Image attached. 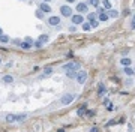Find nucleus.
<instances>
[{
    "label": "nucleus",
    "mask_w": 135,
    "mask_h": 132,
    "mask_svg": "<svg viewBox=\"0 0 135 132\" xmlns=\"http://www.w3.org/2000/svg\"><path fill=\"white\" fill-rule=\"evenodd\" d=\"M80 63H77V62H69V63H66V65H63L62 66V69L65 71V72H68V71H78L80 69Z\"/></svg>",
    "instance_id": "obj_1"
},
{
    "label": "nucleus",
    "mask_w": 135,
    "mask_h": 132,
    "mask_svg": "<svg viewBox=\"0 0 135 132\" xmlns=\"http://www.w3.org/2000/svg\"><path fill=\"white\" fill-rule=\"evenodd\" d=\"M74 99H75V95H72V93H66V95H63L62 96L60 104H63V105H69Z\"/></svg>",
    "instance_id": "obj_2"
},
{
    "label": "nucleus",
    "mask_w": 135,
    "mask_h": 132,
    "mask_svg": "<svg viewBox=\"0 0 135 132\" xmlns=\"http://www.w3.org/2000/svg\"><path fill=\"white\" fill-rule=\"evenodd\" d=\"M60 14H62V17L69 18V17H72V9L68 5H63V6H60Z\"/></svg>",
    "instance_id": "obj_3"
},
{
    "label": "nucleus",
    "mask_w": 135,
    "mask_h": 132,
    "mask_svg": "<svg viewBox=\"0 0 135 132\" xmlns=\"http://www.w3.org/2000/svg\"><path fill=\"white\" fill-rule=\"evenodd\" d=\"M86 80H87V72L86 71H78V74H77V83L78 84H84Z\"/></svg>",
    "instance_id": "obj_4"
},
{
    "label": "nucleus",
    "mask_w": 135,
    "mask_h": 132,
    "mask_svg": "<svg viewBox=\"0 0 135 132\" xmlns=\"http://www.w3.org/2000/svg\"><path fill=\"white\" fill-rule=\"evenodd\" d=\"M48 24H50V26L51 27H56V26H59V24H60V18L59 17H56V15H51V17L48 18Z\"/></svg>",
    "instance_id": "obj_5"
},
{
    "label": "nucleus",
    "mask_w": 135,
    "mask_h": 132,
    "mask_svg": "<svg viewBox=\"0 0 135 132\" xmlns=\"http://www.w3.org/2000/svg\"><path fill=\"white\" fill-rule=\"evenodd\" d=\"M71 20H72V24H83V21H84V18H83V15H81V14L72 15Z\"/></svg>",
    "instance_id": "obj_6"
},
{
    "label": "nucleus",
    "mask_w": 135,
    "mask_h": 132,
    "mask_svg": "<svg viewBox=\"0 0 135 132\" xmlns=\"http://www.w3.org/2000/svg\"><path fill=\"white\" fill-rule=\"evenodd\" d=\"M77 12H80V14L87 12V5L86 3H77Z\"/></svg>",
    "instance_id": "obj_7"
},
{
    "label": "nucleus",
    "mask_w": 135,
    "mask_h": 132,
    "mask_svg": "<svg viewBox=\"0 0 135 132\" xmlns=\"http://www.w3.org/2000/svg\"><path fill=\"white\" fill-rule=\"evenodd\" d=\"M39 9H41V11H44L45 14H48V12H51V8H50V5H48L47 2H42V3L39 5Z\"/></svg>",
    "instance_id": "obj_8"
},
{
    "label": "nucleus",
    "mask_w": 135,
    "mask_h": 132,
    "mask_svg": "<svg viewBox=\"0 0 135 132\" xmlns=\"http://www.w3.org/2000/svg\"><path fill=\"white\" fill-rule=\"evenodd\" d=\"M53 68H45L44 69V74L41 75V78H47V77H50V75H53Z\"/></svg>",
    "instance_id": "obj_9"
},
{
    "label": "nucleus",
    "mask_w": 135,
    "mask_h": 132,
    "mask_svg": "<svg viewBox=\"0 0 135 132\" xmlns=\"http://www.w3.org/2000/svg\"><path fill=\"white\" fill-rule=\"evenodd\" d=\"M5 120H6L8 123H14V122H17V114H6Z\"/></svg>",
    "instance_id": "obj_10"
},
{
    "label": "nucleus",
    "mask_w": 135,
    "mask_h": 132,
    "mask_svg": "<svg viewBox=\"0 0 135 132\" xmlns=\"http://www.w3.org/2000/svg\"><path fill=\"white\" fill-rule=\"evenodd\" d=\"M98 18H99V21H108L110 15H108L107 12H101V14H98Z\"/></svg>",
    "instance_id": "obj_11"
},
{
    "label": "nucleus",
    "mask_w": 135,
    "mask_h": 132,
    "mask_svg": "<svg viewBox=\"0 0 135 132\" xmlns=\"http://www.w3.org/2000/svg\"><path fill=\"white\" fill-rule=\"evenodd\" d=\"M86 113H87V107L86 105H83L78 108V111H77V114L80 116V117H83V116H86Z\"/></svg>",
    "instance_id": "obj_12"
},
{
    "label": "nucleus",
    "mask_w": 135,
    "mask_h": 132,
    "mask_svg": "<svg viewBox=\"0 0 135 132\" xmlns=\"http://www.w3.org/2000/svg\"><path fill=\"white\" fill-rule=\"evenodd\" d=\"M108 15H110V18H117L119 17V11H116V9H108Z\"/></svg>",
    "instance_id": "obj_13"
},
{
    "label": "nucleus",
    "mask_w": 135,
    "mask_h": 132,
    "mask_svg": "<svg viewBox=\"0 0 135 132\" xmlns=\"http://www.w3.org/2000/svg\"><path fill=\"white\" fill-rule=\"evenodd\" d=\"M20 47H21L23 50H30V48H32V42H27V41H24V42H21V44H20Z\"/></svg>",
    "instance_id": "obj_14"
},
{
    "label": "nucleus",
    "mask_w": 135,
    "mask_h": 132,
    "mask_svg": "<svg viewBox=\"0 0 135 132\" xmlns=\"http://www.w3.org/2000/svg\"><path fill=\"white\" fill-rule=\"evenodd\" d=\"M3 83H6V84H11V83H14V77H12V75H5V77H3Z\"/></svg>",
    "instance_id": "obj_15"
},
{
    "label": "nucleus",
    "mask_w": 135,
    "mask_h": 132,
    "mask_svg": "<svg viewBox=\"0 0 135 132\" xmlns=\"http://www.w3.org/2000/svg\"><path fill=\"white\" fill-rule=\"evenodd\" d=\"M123 72H125V74L128 75V77H132V75L135 74L134 71H132L131 68H129V66H125V69H123Z\"/></svg>",
    "instance_id": "obj_16"
},
{
    "label": "nucleus",
    "mask_w": 135,
    "mask_h": 132,
    "mask_svg": "<svg viewBox=\"0 0 135 132\" xmlns=\"http://www.w3.org/2000/svg\"><path fill=\"white\" fill-rule=\"evenodd\" d=\"M77 71H68L66 72V75H68V78H77Z\"/></svg>",
    "instance_id": "obj_17"
},
{
    "label": "nucleus",
    "mask_w": 135,
    "mask_h": 132,
    "mask_svg": "<svg viewBox=\"0 0 135 132\" xmlns=\"http://www.w3.org/2000/svg\"><path fill=\"white\" fill-rule=\"evenodd\" d=\"M120 63H122V66H129V65H131V59H128V57H123V59L120 60Z\"/></svg>",
    "instance_id": "obj_18"
},
{
    "label": "nucleus",
    "mask_w": 135,
    "mask_h": 132,
    "mask_svg": "<svg viewBox=\"0 0 135 132\" xmlns=\"http://www.w3.org/2000/svg\"><path fill=\"white\" fill-rule=\"evenodd\" d=\"M9 41H11V39H9L8 35H5V33H3V35L0 36V42H5V44H8Z\"/></svg>",
    "instance_id": "obj_19"
},
{
    "label": "nucleus",
    "mask_w": 135,
    "mask_h": 132,
    "mask_svg": "<svg viewBox=\"0 0 135 132\" xmlns=\"http://www.w3.org/2000/svg\"><path fill=\"white\" fill-rule=\"evenodd\" d=\"M99 3H101V0H89V5L90 6H95V8H98Z\"/></svg>",
    "instance_id": "obj_20"
},
{
    "label": "nucleus",
    "mask_w": 135,
    "mask_h": 132,
    "mask_svg": "<svg viewBox=\"0 0 135 132\" xmlns=\"http://www.w3.org/2000/svg\"><path fill=\"white\" fill-rule=\"evenodd\" d=\"M27 119V114H17V122H24Z\"/></svg>",
    "instance_id": "obj_21"
},
{
    "label": "nucleus",
    "mask_w": 135,
    "mask_h": 132,
    "mask_svg": "<svg viewBox=\"0 0 135 132\" xmlns=\"http://www.w3.org/2000/svg\"><path fill=\"white\" fill-rule=\"evenodd\" d=\"M102 5L105 9H111V2L110 0H102Z\"/></svg>",
    "instance_id": "obj_22"
},
{
    "label": "nucleus",
    "mask_w": 135,
    "mask_h": 132,
    "mask_svg": "<svg viewBox=\"0 0 135 132\" xmlns=\"http://www.w3.org/2000/svg\"><path fill=\"white\" fill-rule=\"evenodd\" d=\"M44 14H45L44 11L38 9V11H36V14H35V15H36V18H41V20H42V18H44Z\"/></svg>",
    "instance_id": "obj_23"
},
{
    "label": "nucleus",
    "mask_w": 135,
    "mask_h": 132,
    "mask_svg": "<svg viewBox=\"0 0 135 132\" xmlns=\"http://www.w3.org/2000/svg\"><path fill=\"white\" fill-rule=\"evenodd\" d=\"M104 92H105V86H104V84L101 83V84H99V87H98V93H99V96H101V95H102Z\"/></svg>",
    "instance_id": "obj_24"
},
{
    "label": "nucleus",
    "mask_w": 135,
    "mask_h": 132,
    "mask_svg": "<svg viewBox=\"0 0 135 132\" xmlns=\"http://www.w3.org/2000/svg\"><path fill=\"white\" fill-rule=\"evenodd\" d=\"M39 41L41 42H48V35H41L39 36Z\"/></svg>",
    "instance_id": "obj_25"
},
{
    "label": "nucleus",
    "mask_w": 135,
    "mask_h": 132,
    "mask_svg": "<svg viewBox=\"0 0 135 132\" xmlns=\"http://www.w3.org/2000/svg\"><path fill=\"white\" fill-rule=\"evenodd\" d=\"M90 26H92V27H98L99 26V21H98V20H92V21H90Z\"/></svg>",
    "instance_id": "obj_26"
},
{
    "label": "nucleus",
    "mask_w": 135,
    "mask_h": 132,
    "mask_svg": "<svg viewBox=\"0 0 135 132\" xmlns=\"http://www.w3.org/2000/svg\"><path fill=\"white\" fill-rule=\"evenodd\" d=\"M107 110L108 111H113V110H116V107L113 105V104H107Z\"/></svg>",
    "instance_id": "obj_27"
},
{
    "label": "nucleus",
    "mask_w": 135,
    "mask_h": 132,
    "mask_svg": "<svg viewBox=\"0 0 135 132\" xmlns=\"http://www.w3.org/2000/svg\"><path fill=\"white\" fill-rule=\"evenodd\" d=\"M90 29H92V26H90L89 23H87V24H83V30H86V32H87V30H90Z\"/></svg>",
    "instance_id": "obj_28"
},
{
    "label": "nucleus",
    "mask_w": 135,
    "mask_h": 132,
    "mask_svg": "<svg viewBox=\"0 0 135 132\" xmlns=\"http://www.w3.org/2000/svg\"><path fill=\"white\" fill-rule=\"evenodd\" d=\"M95 18H96V14H89V15H87V20H89V21L95 20Z\"/></svg>",
    "instance_id": "obj_29"
},
{
    "label": "nucleus",
    "mask_w": 135,
    "mask_h": 132,
    "mask_svg": "<svg viewBox=\"0 0 135 132\" xmlns=\"http://www.w3.org/2000/svg\"><path fill=\"white\" fill-rule=\"evenodd\" d=\"M42 44H44V42H41V41H36V42H35V47H36V48H42Z\"/></svg>",
    "instance_id": "obj_30"
},
{
    "label": "nucleus",
    "mask_w": 135,
    "mask_h": 132,
    "mask_svg": "<svg viewBox=\"0 0 135 132\" xmlns=\"http://www.w3.org/2000/svg\"><path fill=\"white\" fill-rule=\"evenodd\" d=\"M131 29H135V15L132 17V23H131Z\"/></svg>",
    "instance_id": "obj_31"
},
{
    "label": "nucleus",
    "mask_w": 135,
    "mask_h": 132,
    "mask_svg": "<svg viewBox=\"0 0 135 132\" xmlns=\"http://www.w3.org/2000/svg\"><path fill=\"white\" fill-rule=\"evenodd\" d=\"M12 44H15V45H20V44H21V41H20V39H14V41H12Z\"/></svg>",
    "instance_id": "obj_32"
},
{
    "label": "nucleus",
    "mask_w": 135,
    "mask_h": 132,
    "mask_svg": "<svg viewBox=\"0 0 135 132\" xmlns=\"http://www.w3.org/2000/svg\"><path fill=\"white\" fill-rule=\"evenodd\" d=\"M96 12H98V14H101V12H105V8H99V6H98V11H96Z\"/></svg>",
    "instance_id": "obj_33"
},
{
    "label": "nucleus",
    "mask_w": 135,
    "mask_h": 132,
    "mask_svg": "<svg viewBox=\"0 0 135 132\" xmlns=\"http://www.w3.org/2000/svg\"><path fill=\"white\" fill-rule=\"evenodd\" d=\"M125 84H126V86H132V80H128Z\"/></svg>",
    "instance_id": "obj_34"
},
{
    "label": "nucleus",
    "mask_w": 135,
    "mask_h": 132,
    "mask_svg": "<svg viewBox=\"0 0 135 132\" xmlns=\"http://www.w3.org/2000/svg\"><path fill=\"white\" fill-rule=\"evenodd\" d=\"M68 3H74V2H77V0H66Z\"/></svg>",
    "instance_id": "obj_35"
},
{
    "label": "nucleus",
    "mask_w": 135,
    "mask_h": 132,
    "mask_svg": "<svg viewBox=\"0 0 135 132\" xmlns=\"http://www.w3.org/2000/svg\"><path fill=\"white\" fill-rule=\"evenodd\" d=\"M2 35H3V32H2V29H0V36H2Z\"/></svg>",
    "instance_id": "obj_36"
},
{
    "label": "nucleus",
    "mask_w": 135,
    "mask_h": 132,
    "mask_svg": "<svg viewBox=\"0 0 135 132\" xmlns=\"http://www.w3.org/2000/svg\"><path fill=\"white\" fill-rule=\"evenodd\" d=\"M42 2H47V3H48V2H50V0H42Z\"/></svg>",
    "instance_id": "obj_37"
},
{
    "label": "nucleus",
    "mask_w": 135,
    "mask_h": 132,
    "mask_svg": "<svg viewBox=\"0 0 135 132\" xmlns=\"http://www.w3.org/2000/svg\"><path fill=\"white\" fill-rule=\"evenodd\" d=\"M134 122H135V114H134Z\"/></svg>",
    "instance_id": "obj_38"
},
{
    "label": "nucleus",
    "mask_w": 135,
    "mask_h": 132,
    "mask_svg": "<svg viewBox=\"0 0 135 132\" xmlns=\"http://www.w3.org/2000/svg\"><path fill=\"white\" fill-rule=\"evenodd\" d=\"M0 60H2V59H0Z\"/></svg>",
    "instance_id": "obj_39"
}]
</instances>
